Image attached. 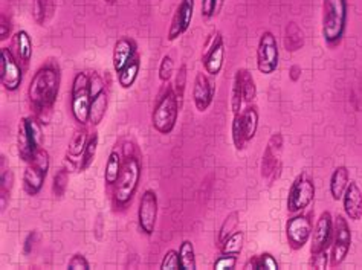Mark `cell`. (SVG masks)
I'll use <instances>...</instances> for the list:
<instances>
[{
  "mask_svg": "<svg viewBox=\"0 0 362 270\" xmlns=\"http://www.w3.org/2000/svg\"><path fill=\"white\" fill-rule=\"evenodd\" d=\"M187 80H188V69H187V64H180L179 69L176 72V78H175V92L179 96L180 102L184 100V95H185V89H187Z\"/></svg>",
  "mask_w": 362,
  "mask_h": 270,
  "instance_id": "obj_39",
  "label": "cell"
},
{
  "mask_svg": "<svg viewBox=\"0 0 362 270\" xmlns=\"http://www.w3.org/2000/svg\"><path fill=\"white\" fill-rule=\"evenodd\" d=\"M173 69H175V63L173 59H171L170 54H165L162 57V60L159 63V69H158V76L162 83H168L171 75H173Z\"/></svg>",
  "mask_w": 362,
  "mask_h": 270,
  "instance_id": "obj_40",
  "label": "cell"
},
{
  "mask_svg": "<svg viewBox=\"0 0 362 270\" xmlns=\"http://www.w3.org/2000/svg\"><path fill=\"white\" fill-rule=\"evenodd\" d=\"M351 246V229L344 216L333 218V246L330 254V266L337 267L344 263Z\"/></svg>",
  "mask_w": 362,
  "mask_h": 270,
  "instance_id": "obj_10",
  "label": "cell"
},
{
  "mask_svg": "<svg viewBox=\"0 0 362 270\" xmlns=\"http://www.w3.org/2000/svg\"><path fill=\"white\" fill-rule=\"evenodd\" d=\"M141 180V162L136 156H126L122 163L121 175L113 185V201L119 208L127 206L139 187Z\"/></svg>",
  "mask_w": 362,
  "mask_h": 270,
  "instance_id": "obj_3",
  "label": "cell"
},
{
  "mask_svg": "<svg viewBox=\"0 0 362 270\" xmlns=\"http://www.w3.org/2000/svg\"><path fill=\"white\" fill-rule=\"evenodd\" d=\"M332 234H333V217L330 214V211H324L321 212V216L315 223V228L312 230L310 254L315 255L322 252V250H327Z\"/></svg>",
  "mask_w": 362,
  "mask_h": 270,
  "instance_id": "obj_16",
  "label": "cell"
},
{
  "mask_svg": "<svg viewBox=\"0 0 362 270\" xmlns=\"http://www.w3.org/2000/svg\"><path fill=\"white\" fill-rule=\"evenodd\" d=\"M245 270H259V255H255L252 258L247 259L243 266Z\"/></svg>",
  "mask_w": 362,
  "mask_h": 270,
  "instance_id": "obj_49",
  "label": "cell"
},
{
  "mask_svg": "<svg viewBox=\"0 0 362 270\" xmlns=\"http://www.w3.org/2000/svg\"><path fill=\"white\" fill-rule=\"evenodd\" d=\"M239 258L237 255H231V254H222L214 262V269L216 270H231L235 267Z\"/></svg>",
  "mask_w": 362,
  "mask_h": 270,
  "instance_id": "obj_43",
  "label": "cell"
},
{
  "mask_svg": "<svg viewBox=\"0 0 362 270\" xmlns=\"http://www.w3.org/2000/svg\"><path fill=\"white\" fill-rule=\"evenodd\" d=\"M68 185H69V170L62 167L59 171L54 175L52 179V192L55 197H63L68 191Z\"/></svg>",
  "mask_w": 362,
  "mask_h": 270,
  "instance_id": "obj_36",
  "label": "cell"
},
{
  "mask_svg": "<svg viewBox=\"0 0 362 270\" xmlns=\"http://www.w3.org/2000/svg\"><path fill=\"white\" fill-rule=\"evenodd\" d=\"M280 63V49L277 37L271 31H264L260 35L259 46H257V69L260 74L271 75L277 71Z\"/></svg>",
  "mask_w": 362,
  "mask_h": 270,
  "instance_id": "obj_9",
  "label": "cell"
},
{
  "mask_svg": "<svg viewBox=\"0 0 362 270\" xmlns=\"http://www.w3.org/2000/svg\"><path fill=\"white\" fill-rule=\"evenodd\" d=\"M37 237H39V234H37V230H31L30 235L26 237L25 245H23V252L26 255H30L33 252V249L35 246V241H37Z\"/></svg>",
  "mask_w": 362,
  "mask_h": 270,
  "instance_id": "obj_48",
  "label": "cell"
},
{
  "mask_svg": "<svg viewBox=\"0 0 362 270\" xmlns=\"http://www.w3.org/2000/svg\"><path fill=\"white\" fill-rule=\"evenodd\" d=\"M194 16V0H180V4L177 5L176 11L171 17L170 28L167 33L168 42H175L179 37H182L187 31L189 25H192Z\"/></svg>",
  "mask_w": 362,
  "mask_h": 270,
  "instance_id": "obj_15",
  "label": "cell"
},
{
  "mask_svg": "<svg viewBox=\"0 0 362 270\" xmlns=\"http://www.w3.org/2000/svg\"><path fill=\"white\" fill-rule=\"evenodd\" d=\"M89 136H90V134L88 133V130H86L84 125H81L80 129L75 130V133L72 134V138H71L68 151H66V159L71 160V162H78V165H80L84 148H86V146H88Z\"/></svg>",
  "mask_w": 362,
  "mask_h": 270,
  "instance_id": "obj_22",
  "label": "cell"
},
{
  "mask_svg": "<svg viewBox=\"0 0 362 270\" xmlns=\"http://www.w3.org/2000/svg\"><path fill=\"white\" fill-rule=\"evenodd\" d=\"M68 269H71V270H89V269H90V264H89V262H88V258H86L84 255L75 254V255H72V258L69 259Z\"/></svg>",
  "mask_w": 362,
  "mask_h": 270,
  "instance_id": "obj_44",
  "label": "cell"
},
{
  "mask_svg": "<svg viewBox=\"0 0 362 270\" xmlns=\"http://www.w3.org/2000/svg\"><path fill=\"white\" fill-rule=\"evenodd\" d=\"M245 104V96H243V86L240 80L239 71H235L234 80H233V89H231V110L233 113H240Z\"/></svg>",
  "mask_w": 362,
  "mask_h": 270,
  "instance_id": "obj_34",
  "label": "cell"
},
{
  "mask_svg": "<svg viewBox=\"0 0 362 270\" xmlns=\"http://www.w3.org/2000/svg\"><path fill=\"white\" fill-rule=\"evenodd\" d=\"M13 185L14 176L9 170V163H6V156L2 154V158H0V205H2V211H5L9 204Z\"/></svg>",
  "mask_w": 362,
  "mask_h": 270,
  "instance_id": "obj_23",
  "label": "cell"
},
{
  "mask_svg": "<svg viewBox=\"0 0 362 270\" xmlns=\"http://www.w3.org/2000/svg\"><path fill=\"white\" fill-rule=\"evenodd\" d=\"M260 269L277 270V269H279L277 259L274 258V255H272V254H269V252H263L262 255H259V270H260Z\"/></svg>",
  "mask_w": 362,
  "mask_h": 270,
  "instance_id": "obj_45",
  "label": "cell"
},
{
  "mask_svg": "<svg viewBox=\"0 0 362 270\" xmlns=\"http://www.w3.org/2000/svg\"><path fill=\"white\" fill-rule=\"evenodd\" d=\"M138 54V46L136 42L130 37H121L117 40L115 46H113V54H112V64L115 72H121L122 67L126 66L133 57Z\"/></svg>",
  "mask_w": 362,
  "mask_h": 270,
  "instance_id": "obj_19",
  "label": "cell"
},
{
  "mask_svg": "<svg viewBox=\"0 0 362 270\" xmlns=\"http://www.w3.org/2000/svg\"><path fill=\"white\" fill-rule=\"evenodd\" d=\"M43 147L42 122L35 117H23L18 124L17 150L23 162H30L34 154Z\"/></svg>",
  "mask_w": 362,
  "mask_h": 270,
  "instance_id": "obj_5",
  "label": "cell"
},
{
  "mask_svg": "<svg viewBox=\"0 0 362 270\" xmlns=\"http://www.w3.org/2000/svg\"><path fill=\"white\" fill-rule=\"evenodd\" d=\"M57 0H33V18L39 26L51 22L55 14Z\"/></svg>",
  "mask_w": 362,
  "mask_h": 270,
  "instance_id": "obj_26",
  "label": "cell"
},
{
  "mask_svg": "<svg viewBox=\"0 0 362 270\" xmlns=\"http://www.w3.org/2000/svg\"><path fill=\"white\" fill-rule=\"evenodd\" d=\"M223 5V0H202L201 4V14L205 18V20H209L214 16L221 13Z\"/></svg>",
  "mask_w": 362,
  "mask_h": 270,
  "instance_id": "obj_41",
  "label": "cell"
},
{
  "mask_svg": "<svg viewBox=\"0 0 362 270\" xmlns=\"http://www.w3.org/2000/svg\"><path fill=\"white\" fill-rule=\"evenodd\" d=\"M237 71H239V74H240L245 102L246 104H251L255 100V96H257V86H255L254 76L247 69H237Z\"/></svg>",
  "mask_w": 362,
  "mask_h": 270,
  "instance_id": "obj_35",
  "label": "cell"
},
{
  "mask_svg": "<svg viewBox=\"0 0 362 270\" xmlns=\"http://www.w3.org/2000/svg\"><path fill=\"white\" fill-rule=\"evenodd\" d=\"M180 100L175 92V88H168L160 100L155 105L151 113V125L160 134H170L175 130L179 118Z\"/></svg>",
  "mask_w": 362,
  "mask_h": 270,
  "instance_id": "obj_4",
  "label": "cell"
},
{
  "mask_svg": "<svg viewBox=\"0 0 362 270\" xmlns=\"http://www.w3.org/2000/svg\"><path fill=\"white\" fill-rule=\"evenodd\" d=\"M179 258H180V267L184 270H196V252H194V245L193 241L184 240L182 245L179 247Z\"/></svg>",
  "mask_w": 362,
  "mask_h": 270,
  "instance_id": "obj_32",
  "label": "cell"
},
{
  "mask_svg": "<svg viewBox=\"0 0 362 270\" xmlns=\"http://www.w3.org/2000/svg\"><path fill=\"white\" fill-rule=\"evenodd\" d=\"M349 20L347 0H322L321 34L327 46L335 47L344 38Z\"/></svg>",
  "mask_w": 362,
  "mask_h": 270,
  "instance_id": "obj_2",
  "label": "cell"
},
{
  "mask_svg": "<svg viewBox=\"0 0 362 270\" xmlns=\"http://www.w3.org/2000/svg\"><path fill=\"white\" fill-rule=\"evenodd\" d=\"M11 30H13L11 18H9L6 14L0 16V40L5 42L6 38L11 37Z\"/></svg>",
  "mask_w": 362,
  "mask_h": 270,
  "instance_id": "obj_46",
  "label": "cell"
},
{
  "mask_svg": "<svg viewBox=\"0 0 362 270\" xmlns=\"http://www.w3.org/2000/svg\"><path fill=\"white\" fill-rule=\"evenodd\" d=\"M243 247V233L240 230H235L233 235L225 240V243L221 246L222 254H231V255H239Z\"/></svg>",
  "mask_w": 362,
  "mask_h": 270,
  "instance_id": "obj_38",
  "label": "cell"
},
{
  "mask_svg": "<svg viewBox=\"0 0 362 270\" xmlns=\"http://www.w3.org/2000/svg\"><path fill=\"white\" fill-rule=\"evenodd\" d=\"M107 92L104 90L98 96H95L90 101V113H89V122L92 125H98L103 122L104 117H106V110H107Z\"/></svg>",
  "mask_w": 362,
  "mask_h": 270,
  "instance_id": "obj_29",
  "label": "cell"
},
{
  "mask_svg": "<svg viewBox=\"0 0 362 270\" xmlns=\"http://www.w3.org/2000/svg\"><path fill=\"white\" fill-rule=\"evenodd\" d=\"M289 72H291V80L292 81H298L300 74H301V67L300 66H292Z\"/></svg>",
  "mask_w": 362,
  "mask_h": 270,
  "instance_id": "obj_50",
  "label": "cell"
},
{
  "mask_svg": "<svg viewBox=\"0 0 362 270\" xmlns=\"http://www.w3.org/2000/svg\"><path fill=\"white\" fill-rule=\"evenodd\" d=\"M60 69L55 63H46L33 76L28 86V100L34 109L35 118L42 124L51 119L54 104L60 92Z\"/></svg>",
  "mask_w": 362,
  "mask_h": 270,
  "instance_id": "obj_1",
  "label": "cell"
},
{
  "mask_svg": "<svg viewBox=\"0 0 362 270\" xmlns=\"http://www.w3.org/2000/svg\"><path fill=\"white\" fill-rule=\"evenodd\" d=\"M0 81L8 92H16L23 81V66L5 46L0 49Z\"/></svg>",
  "mask_w": 362,
  "mask_h": 270,
  "instance_id": "obj_11",
  "label": "cell"
},
{
  "mask_svg": "<svg viewBox=\"0 0 362 270\" xmlns=\"http://www.w3.org/2000/svg\"><path fill=\"white\" fill-rule=\"evenodd\" d=\"M51 168V156L43 147L37 151L30 162H26L23 172V189L26 194L37 196L43 188L47 177V171Z\"/></svg>",
  "mask_w": 362,
  "mask_h": 270,
  "instance_id": "obj_6",
  "label": "cell"
},
{
  "mask_svg": "<svg viewBox=\"0 0 362 270\" xmlns=\"http://www.w3.org/2000/svg\"><path fill=\"white\" fill-rule=\"evenodd\" d=\"M239 220H240V216H239V212H237V211L230 212V214L225 217L223 223H222L221 229H218V234H217V246L218 247H221L225 243V240L228 237L235 233L237 226H239Z\"/></svg>",
  "mask_w": 362,
  "mask_h": 270,
  "instance_id": "obj_31",
  "label": "cell"
},
{
  "mask_svg": "<svg viewBox=\"0 0 362 270\" xmlns=\"http://www.w3.org/2000/svg\"><path fill=\"white\" fill-rule=\"evenodd\" d=\"M313 199H315V183L306 175V172H301L289 188L288 194V211L291 214H298V212L306 209Z\"/></svg>",
  "mask_w": 362,
  "mask_h": 270,
  "instance_id": "obj_8",
  "label": "cell"
},
{
  "mask_svg": "<svg viewBox=\"0 0 362 270\" xmlns=\"http://www.w3.org/2000/svg\"><path fill=\"white\" fill-rule=\"evenodd\" d=\"M312 220L309 216H293L286 223V238L292 250H300L309 243L312 237Z\"/></svg>",
  "mask_w": 362,
  "mask_h": 270,
  "instance_id": "obj_14",
  "label": "cell"
},
{
  "mask_svg": "<svg viewBox=\"0 0 362 270\" xmlns=\"http://www.w3.org/2000/svg\"><path fill=\"white\" fill-rule=\"evenodd\" d=\"M231 134H233V143L235 150H243L246 147V138H245V130H243V124H242V115L235 113L233 118L231 124Z\"/></svg>",
  "mask_w": 362,
  "mask_h": 270,
  "instance_id": "obj_37",
  "label": "cell"
},
{
  "mask_svg": "<svg viewBox=\"0 0 362 270\" xmlns=\"http://www.w3.org/2000/svg\"><path fill=\"white\" fill-rule=\"evenodd\" d=\"M176 269H182V267H180L179 252H176L175 249H170L165 252L164 258H162L160 270H176Z\"/></svg>",
  "mask_w": 362,
  "mask_h": 270,
  "instance_id": "obj_42",
  "label": "cell"
},
{
  "mask_svg": "<svg viewBox=\"0 0 362 270\" xmlns=\"http://www.w3.org/2000/svg\"><path fill=\"white\" fill-rule=\"evenodd\" d=\"M71 110L74 119L80 125H86L89 122L90 78L86 72H78L74 76L71 89Z\"/></svg>",
  "mask_w": 362,
  "mask_h": 270,
  "instance_id": "obj_7",
  "label": "cell"
},
{
  "mask_svg": "<svg viewBox=\"0 0 362 270\" xmlns=\"http://www.w3.org/2000/svg\"><path fill=\"white\" fill-rule=\"evenodd\" d=\"M104 2H106L107 5H115V4L118 2V0H104Z\"/></svg>",
  "mask_w": 362,
  "mask_h": 270,
  "instance_id": "obj_51",
  "label": "cell"
},
{
  "mask_svg": "<svg viewBox=\"0 0 362 270\" xmlns=\"http://www.w3.org/2000/svg\"><path fill=\"white\" fill-rule=\"evenodd\" d=\"M349 182H350L349 168L344 167V165L335 168V171L332 172L330 183H329L330 196H332L333 200L338 201V200L342 199V196H344V191L349 185Z\"/></svg>",
  "mask_w": 362,
  "mask_h": 270,
  "instance_id": "obj_24",
  "label": "cell"
},
{
  "mask_svg": "<svg viewBox=\"0 0 362 270\" xmlns=\"http://www.w3.org/2000/svg\"><path fill=\"white\" fill-rule=\"evenodd\" d=\"M98 142H100V136L97 131H93L90 136H89V141H88V146H86L84 148V153H83V158H81V162H80V171H86L92 162L95 159V156H97V150H98Z\"/></svg>",
  "mask_w": 362,
  "mask_h": 270,
  "instance_id": "obj_33",
  "label": "cell"
},
{
  "mask_svg": "<svg viewBox=\"0 0 362 270\" xmlns=\"http://www.w3.org/2000/svg\"><path fill=\"white\" fill-rule=\"evenodd\" d=\"M141 71V55L136 54L133 59L118 72V83L122 89H130L135 84Z\"/></svg>",
  "mask_w": 362,
  "mask_h": 270,
  "instance_id": "obj_28",
  "label": "cell"
},
{
  "mask_svg": "<svg viewBox=\"0 0 362 270\" xmlns=\"http://www.w3.org/2000/svg\"><path fill=\"white\" fill-rule=\"evenodd\" d=\"M329 259H330V257L327 254V250H322V252H320V254L312 255L310 266L313 269H326L329 264Z\"/></svg>",
  "mask_w": 362,
  "mask_h": 270,
  "instance_id": "obj_47",
  "label": "cell"
},
{
  "mask_svg": "<svg viewBox=\"0 0 362 270\" xmlns=\"http://www.w3.org/2000/svg\"><path fill=\"white\" fill-rule=\"evenodd\" d=\"M304 45V34L295 22H289L284 31V46L288 51H298Z\"/></svg>",
  "mask_w": 362,
  "mask_h": 270,
  "instance_id": "obj_30",
  "label": "cell"
},
{
  "mask_svg": "<svg viewBox=\"0 0 362 270\" xmlns=\"http://www.w3.org/2000/svg\"><path fill=\"white\" fill-rule=\"evenodd\" d=\"M225 60V38L222 33H216L213 42L209 45L206 52L202 57L204 69L209 76H217L222 72Z\"/></svg>",
  "mask_w": 362,
  "mask_h": 270,
  "instance_id": "obj_17",
  "label": "cell"
},
{
  "mask_svg": "<svg viewBox=\"0 0 362 270\" xmlns=\"http://www.w3.org/2000/svg\"><path fill=\"white\" fill-rule=\"evenodd\" d=\"M240 115H242L245 138H246V142H250L254 139L257 130H259L260 113H259V109H257V105H254L251 102V104H247L246 107L240 112Z\"/></svg>",
  "mask_w": 362,
  "mask_h": 270,
  "instance_id": "obj_25",
  "label": "cell"
},
{
  "mask_svg": "<svg viewBox=\"0 0 362 270\" xmlns=\"http://www.w3.org/2000/svg\"><path fill=\"white\" fill-rule=\"evenodd\" d=\"M13 46L16 49V59L23 66V69H26L33 59V40L30 33L25 30L17 31L13 37Z\"/></svg>",
  "mask_w": 362,
  "mask_h": 270,
  "instance_id": "obj_21",
  "label": "cell"
},
{
  "mask_svg": "<svg viewBox=\"0 0 362 270\" xmlns=\"http://www.w3.org/2000/svg\"><path fill=\"white\" fill-rule=\"evenodd\" d=\"M216 95V86L205 72H197L193 84V102L199 112H206L213 104Z\"/></svg>",
  "mask_w": 362,
  "mask_h": 270,
  "instance_id": "obj_18",
  "label": "cell"
},
{
  "mask_svg": "<svg viewBox=\"0 0 362 270\" xmlns=\"http://www.w3.org/2000/svg\"><path fill=\"white\" fill-rule=\"evenodd\" d=\"M122 154L121 151H118L117 148L112 150L109 153V158L106 162V168H104V183H106L107 187L113 188L115 185L119 175H121V170H122Z\"/></svg>",
  "mask_w": 362,
  "mask_h": 270,
  "instance_id": "obj_27",
  "label": "cell"
},
{
  "mask_svg": "<svg viewBox=\"0 0 362 270\" xmlns=\"http://www.w3.org/2000/svg\"><path fill=\"white\" fill-rule=\"evenodd\" d=\"M342 208L349 220L358 221L362 217V191L356 182H349V185L342 196Z\"/></svg>",
  "mask_w": 362,
  "mask_h": 270,
  "instance_id": "obj_20",
  "label": "cell"
},
{
  "mask_svg": "<svg viewBox=\"0 0 362 270\" xmlns=\"http://www.w3.org/2000/svg\"><path fill=\"white\" fill-rule=\"evenodd\" d=\"M158 209H159L158 194L153 189H146L144 194H142L139 199L138 226L141 229V233L147 237L153 235L156 229Z\"/></svg>",
  "mask_w": 362,
  "mask_h": 270,
  "instance_id": "obj_12",
  "label": "cell"
},
{
  "mask_svg": "<svg viewBox=\"0 0 362 270\" xmlns=\"http://www.w3.org/2000/svg\"><path fill=\"white\" fill-rule=\"evenodd\" d=\"M281 153H283V134L277 131L272 134L268 146H266L263 151L260 171L264 179H269L272 182L275 180V177L280 176Z\"/></svg>",
  "mask_w": 362,
  "mask_h": 270,
  "instance_id": "obj_13",
  "label": "cell"
}]
</instances>
